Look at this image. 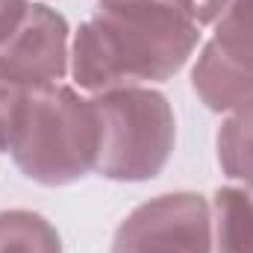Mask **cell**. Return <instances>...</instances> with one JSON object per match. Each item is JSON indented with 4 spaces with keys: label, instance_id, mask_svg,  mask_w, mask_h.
I'll list each match as a JSON object with an SVG mask.
<instances>
[{
    "label": "cell",
    "instance_id": "obj_1",
    "mask_svg": "<svg viewBox=\"0 0 253 253\" xmlns=\"http://www.w3.org/2000/svg\"><path fill=\"white\" fill-rule=\"evenodd\" d=\"M197 39L186 0H97V12L77 30L71 74L97 94L162 83L189 62Z\"/></svg>",
    "mask_w": 253,
    "mask_h": 253
},
{
    "label": "cell",
    "instance_id": "obj_2",
    "mask_svg": "<svg viewBox=\"0 0 253 253\" xmlns=\"http://www.w3.org/2000/svg\"><path fill=\"white\" fill-rule=\"evenodd\" d=\"M100 126L94 103L74 88L50 83L39 88H18L9 144L24 177L42 186H68L94 171Z\"/></svg>",
    "mask_w": 253,
    "mask_h": 253
},
{
    "label": "cell",
    "instance_id": "obj_3",
    "mask_svg": "<svg viewBox=\"0 0 253 253\" xmlns=\"http://www.w3.org/2000/svg\"><path fill=\"white\" fill-rule=\"evenodd\" d=\"M100 141L94 171L106 180H153L171 159L177 124L165 94L153 88H109L91 97Z\"/></svg>",
    "mask_w": 253,
    "mask_h": 253
},
{
    "label": "cell",
    "instance_id": "obj_4",
    "mask_svg": "<svg viewBox=\"0 0 253 253\" xmlns=\"http://www.w3.org/2000/svg\"><path fill=\"white\" fill-rule=\"evenodd\" d=\"M191 85L212 112L236 109L253 97V0H230L218 15Z\"/></svg>",
    "mask_w": 253,
    "mask_h": 253
},
{
    "label": "cell",
    "instance_id": "obj_5",
    "mask_svg": "<svg viewBox=\"0 0 253 253\" xmlns=\"http://www.w3.org/2000/svg\"><path fill=\"white\" fill-rule=\"evenodd\" d=\"M132 248H180L191 253L212 251L209 203L200 194L177 191L141 203L124 218L112 239V253Z\"/></svg>",
    "mask_w": 253,
    "mask_h": 253
},
{
    "label": "cell",
    "instance_id": "obj_6",
    "mask_svg": "<svg viewBox=\"0 0 253 253\" xmlns=\"http://www.w3.org/2000/svg\"><path fill=\"white\" fill-rule=\"evenodd\" d=\"M68 71V24L65 18L33 3L15 33L0 44V83L12 88H39L59 83Z\"/></svg>",
    "mask_w": 253,
    "mask_h": 253
},
{
    "label": "cell",
    "instance_id": "obj_7",
    "mask_svg": "<svg viewBox=\"0 0 253 253\" xmlns=\"http://www.w3.org/2000/svg\"><path fill=\"white\" fill-rule=\"evenodd\" d=\"M218 253H253V189H221L215 194Z\"/></svg>",
    "mask_w": 253,
    "mask_h": 253
},
{
    "label": "cell",
    "instance_id": "obj_8",
    "mask_svg": "<svg viewBox=\"0 0 253 253\" xmlns=\"http://www.w3.org/2000/svg\"><path fill=\"white\" fill-rule=\"evenodd\" d=\"M218 162L230 180L253 186V97L239 103L218 129Z\"/></svg>",
    "mask_w": 253,
    "mask_h": 253
},
{
    "label": "cell",
    "instance_id": "obj_9",
    "mask_svg": "<svg viewBox=\"0 0 253 253\" xmlns=\"http://www.w3.org/2000/svg\"><path fill=\"white\" fill-rule=\"evenodd\" d=\"M0 253H62L56 227L30 209L0 212Z\"/></svg>",
    "mask_w": 253,
    "mask_h": 253
},
{
    "label": "cell",
    "instance_id": "obj_10",
    "mask_svg": "<svg viewBox=\"0 0 253 253\" xmlns=\"http://www.w3.org/2000/svg\"><path fill=\"white\" fill-rule=\"evenodd\" d=\"M30 3L27 0H0V44L15 33V27L24 21Z\"/></svg>",
    "mask_w": 253,
    "mask_h": 253
},
{
    "label": "cell",
    "instance_id": "obj_11",
    "mask_svg": "<svg viewBox=\"0 0 253 253\" xmlns=\"http://www.w3.org/2000/svg\"><path fill=\"white\" fill-rule=\"evenodd\" d=\"M227 3L230 0H186V9H189V15L194 18V24L203 27V24H215L218 15L227 9Z\"/></svg>",
    "mask_w": 253,
    "mask_h": 253
},
{
    "label": "cell",
    "instance_id": "obj_12",
    "mask_svg": "<svg viewBox=\"0 0 253 253\" xmlns=\"http://www.w3.org/2000/svg\"><path fill=\"white\" fill-rule=\"evenodd\" d=\"M15 97H18V88L0 83V150H6V144H9V121H12Z\"/></svg>",
    "mask_w": 253,
    "mask_h": 253
},
{
    "label": "cell",
    "instance_id": "obj_13",
    "mask_svg": "<svg viewBox=\"0 0 253 253\" xmlns=\"http://www.w3.org/2000/svg\"><path fill=\"white\" fill-rule=\"evenodd\" d=\"M126 253H189V251H180V248H132Z\"/></svg>",
    "mask_w": 253,
    "mask_h": 253
}]
</instances>
